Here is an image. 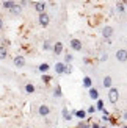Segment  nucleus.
I'll return each mask as SVG.
<instances>
[{
  "instance_id": "obj_7",
  "label": "nucleus",
  "mask_w": 127,
  "mask_h": 128,
  "mask_svg": "<svg viewBox=\"0 0 127 128\" xmlns=\"http://www.w3.org/2000/svg\"><path fill=\"white\" fill-rule=\"evenodd\" d=\"M31 5L35 6V10L39 12V14H41V12H46V8H47V3L46 2H35V3H31Z\"/></svg>"
},
{
  "instance_id": "obj_20",
  "label": "nucleus",
  "mask_w": 127,
  "mask_h": 128,
  "mask_svg": "<svg viewBox=\"0 0 127 128\" xmlns=\"http://www.w3.org/2000/svg\"><path fill=\"white\" fill-rule=\"evenodd\" d=\"M96 110H97V111H104V110H105V105H104V100H102V98H99V100L96 102Z\"/></svg>"
},
{
  "instance_id": "obj_12",
  "label": "nucleus",
  "mask_w": 127,
  "mask_h": 128,
  "mask_svg": "<svg viewBox=\"0 0 127 128\" xmlns=\"http://www.w3.org/2000/svg\"><path fill=\"white\" fill-rule=\"evenodd\" d=\"M52 52H53L55 55H61V53H63V42L56 41V42L53 44V50H52Z\"/></svg>"
},
{
  "instance_id": "obj_14",
  "label": "nucleus",
  "mask_w": 127,
  "mask_h": 128,
  "mask_svg": "<svg viewBox=\"0 0 127 128\" xmlns=\"http://www.w3.org/2000/svg\"><path fill=\"white\" fill-rule=\"evenodd\" d=\"M83 88H86V89H91L93 88V80H91V76H83Z\"/></svg>"
},
{
  "instance_id": "obj_10",
  "label": "nucleus",
  "mask_w": 127,
  "mask_h": 128,
  "mask_svg": "<svg viewBox=\"0 0 127 128\" xmlns=\"http://www.w3.org/2000/svg\"><path fill=\"white\" fill-rule=\"evenodd\" d=\"M88 95H90V98L91 100H99V91H97V88H91V89H88Z\"/></svg>"
},
{
  "instance_id": "obj_30",
  "label": "nucleus",
  "mask_w": 127,
  "mask_h": 128,
  "mask_svg": "<svg viewBox=\"0 0 127 128\" xmlns=\"http://www.w3.org/2000/svg\"><path fill=\"white\" fill-rule=\"evenodd\" d=\"M66 75H69V74H72V66L71 64H68V67H66V72H65Z\"/></svg>"
},
{
  "instance_id": "obj_33",
  "label": "nucleus",
  "mask_w": 127,
  "mask_h": 128,
  "mask_svg": "<svg viewBox=\"0 0 127 128\" xmlns=\"http://www.w3.org/2000/svg\"><path fill=\"white\" fill-rule=\"evenodd\" d=\"M2 30H3V19L0 17V31H2Z\"/></svg>"
},
{
  "instance_id": "obj_11",
  "label": "nucleus",
  "mask_w": 127,
  "mask_h": 128,
  "mask_svg": "<svg viewBox=\"0 0 127 128\" xmlns=\"http://www.w3.org/2000/svg\"><path fill=\"white\" fill-rule=\"evenodd\" d=\"M111 84H113V78H111V76H110V75L104 76V80H102V86L107 88V89H111V88H113Z\"/></svg>"
},
{
  "instance_id": "obj_32",
  "label": "nucleus",
  "mask_w": 127,
  "mask_h": 128,
  "mask_svg": "<svg viewBox=\"0 0 127 128\" xmlns=\"http://www.w3.org/2000/svg\"><path fill=\"white\" fill-rule=\"evenodd\" d=\"M91 128H100V125L97 122H94V124H91Z\"/></svg>"
},
{
  "instance_id": "obj_34",
  "label": "nucleus",
  "mask_w": 127,
  "mask_h": 128,
  "mask_svg": "<svg viewBox=\"0 0 127 128\" xmlns=\"http://www.w3.org/2000/svg\"><path fill=\"white\" fill-rule=\"evenodd\" d=\"M122 119H124V120H127V111H125V112L122 114Z\"/></svg>"
},
{
  "instance_id": "obj_13",
  "label": "nucleus",
  "mask_w": 127,
  "mask_h": 128,
  "mask_svg": "<svg viewBox=\"0 0 127 128\" xmlns=\"http://www.w3.org/2000/svg\"><path fill=\"white\" fill-rule=\"evenodd\" d=\"M72 114H74L75 117H79L80 120H85V119H86V114H88V112H86L85 110H75V111H72Z\"/></svg>"
},
{
  "instance_id": "obj_25",
  "label": "nucleus",
  "mask_w": 127,
  "mask_h": 128,
  "mask_svg": "<svg viewBox=\"0 0 127 128\" xmlns=\"http://www.w3.org/2000/svg\"><path fill=\"white\" fill-rule=\"evenodd\" d=\"M6 58V48L0 46V60H5Z\"/></svg>"
},
{
  "instance_id": "obj_23",
  "label": "nucleus",
  "mask_w": 127,
  "mask_h": 128,
  "mask_svg": "<svg viewBox=\"0 0 127 128\" xmlns=\"http://www.w3.org/2000/svg\"><path fill=\"white\" fill-rule=\"evenodd\" d=\"M41 80H42V83H44V84H49V83L52 81V76H50V75H47V74H42Z\"/></svg>"
},
{
  "instance_id": "obj_5",
  "label": "nucleus",
  "mask_w": 127,
  "mask_h": 128,
  "mask_svg": "<svg viewBox=\"0 0 127 128\" xmlns=\"http://www.w3.org/2000/svg\"><path fill=\"white\" fill-rule=\"evenodd\" d=\"M116 60H118L119 62H125V61H127V50H125V48L116 50Z\"/></svg>"
},
{
  "instance_id": "obj_28",
  "label": "nucleus",
  "mask_w": 127,
  "mask_h": 128,
  "mask_svg": "<svg viewBox=\"0 0 127 128\" xmlns=\"http://www.w3.org/2000/svg\"><path fill=\"white\" fill-rule=\"evenodd\" d=\"M107 60H108V55H107V53H102V55H100V58H99L100 62H105Z\"/></svg>"
},
{
  "instance_id": "obj_2",
  "label": "nucleus",
  "mask_w": 127,
  "mask_h": 128,
  "mask_svg": "<svg viewBox=\"0 0 127 128\" xmlns=\"http://www.w3.org/2000/svg\"><path fill=\"white\" fill-rule=\"evenodd\" d=\"M38 22H39L41 27H49V24H50V16L47 14V12H41L39 16H38Z\"/></svg>"
},
{
  "instance_id": "obj_38",
  "label": "nucleus",
  "mask_w": 127,
  "mask_h": 128,
  "mask_svg": "<svg viewBox=\"0 0 127 128\" xmlns=\"http://www.w3.org/2000/svg\"><path fill=\"white\" fill-rule=\"evenodd\" d=\"M25 128H30V126H25Z\"/></svg>"
},
{
  "instance_id": "obj_27",
  "label": "nucleus",
  "mask_w": 127,
  "mask_h": 128,
  "mask_svg": "<svg viewBox=\"0 0 127 128\" xmlns=\"http://www.w3.org/2000/svg\"><path fill=\"white\" fill-rule=\"evenodd\" d=\"M96 111H97V110H96V106H94V105H91V106L86 110V112H88V114H94Z\"/></svg>"
},
{
  "instance_id": "obj_31",
  "label": "nucleus",
  "mask_w": 127,
  "mask_h": 128,
  "mask_svg": "<svg viewBox=\"0 0 127 128\" xmlns=\"http://www.w3.org/2000/svg\"><path fill=\"white\" fill-rule=\"evenodd\" d=\"M19 5H21L22 8H24V6H27V5H28V2H27V0H21V2H19Z\"/></svg>"
},
{
  "instance_id": "obj_21",
  "label": "nucleus",
  "mask_w": 127,
  "mask_h": 128,
  "mask_svg": "<svg viewBox=\"0 0 127 128\" xmlns=\"http://www.w3.org/2000/svg\"><path fill=\"white\" fill-rule=\"evenodd\" d=\"M10 12H11V14H14V16L21 14V12H22V6H21V5H16V6H14V8H13Z\"/></svg>"
},
{
  "instance_id": "obj_15",
  "label": "nucleus",
  "mask_w": 127,
  "mask_h": 128,
  "mask_svg": "<svg viewBox=\"0 0 127 128\" xmlns=\"http://www.w3.org/2000/svg\"><path fill=\"white\" fill-rule=\"evenodd\" d=\"M16 5H17V3H14L13 0H5V2H3V8H5V10H8V11H11Z\"/></svg>"
},
{
  "instance_id": "obj_29",
  "label": "nucleus",
  "mask_w": 127,
  "mask_h": 128,
  "mask_svg": "<svg viewBox=\"0 0 127 128\" xmlns=\"http://www.w3.org/2000/svg\"><path fill=\"white\" fill-rule=\"evenodd\" d=\"M79 128H91V125H90V124H86V122H82V120H80Z\"/></svg>"
},
{
  "instance_id": "obj_24",
  "label": "nucleus",
  "mask_w": 127,
  "mask_h": 128,
  "mask_svg": "<svg viewBox=\"0 0 127 128\" xmlns=\"http://www.w3.org/2000/svg\"><path fill=\"white\" fill-rule=\"evenodd\" d=\"M72 60H74V55H71V53H66V55H65V62H66V64H71Z\"/></svg>"
},
{
  "instance_id": "obj_1",
  "label": "nucleus",
  "mask_w": 127,
  "mask_h": 128,
  "mask_svg": "<svg viewBox=\"0 0 127 128\" xmlns=\"http://www.w3.org/2000/svg\"><path fill=\"white\" fill-rule=\"evenodd\" d=\"M108 100H110V103H118V100H119V89L116 88H111L108 89Z\"/></svg>"
},
{
  "instance_id": "obj_3",
  "label": "nucleus",
  "mask_w": 127,
  "mask_h": 128,
  "mask_svg": "<svg viewBox=\"0 0 127 128\" xmlns=\"http://www.w3.org/2000/svg\"><path fill=\"white\" fill-rule=\"evenodd\" d=\"M69 46H71V48L74 50V52H82V48H83L82 41L80 39H75V38H72V39L69 41Z\"/></svg>"
},
{
  "instance_id": "obj_26",
  "label": "nucleus",
  "mask_w": 127,
  "mask_h": 128,
  "mask_svg": "<svg viewBox=\"0 0 127 128\" xmlns=\"http://www.w3.org/2000/svg\"><path fill=\"white\" fill-rule=\"evenodd\" d=\"M116 11H118V12H124V11H125L124 3H118V5H116Z\"/></svg>"
},
{
  "instance_id": "obj_36",
  "label": "nucleus",
  "mask_w": 127,
  "mask_h": 128,
  "mask_svg": "<svg viewBox=\"0 0 127 128\" xmlns=\"http://www.w3.org/2000/svg\"><path fill=\"white\" fill-rule=\"evenodd\" d=\"M100 128H108V126H100Z\"/></svg>"
},
{
  "instance_id": "obj_35",
  "label": "nucleus",
  "mask_w": 127,
  "mask_h": 128,
  "mask_svg": "<svg viewBox=\"0 0 127 128\" xmlns=\"http://www.w3.org/2000/svg\"><path fill=\"white\" fill-rule=\"evenodd\" d=\"M121 128H127V125H122V126H121Z\"/></svg>"
},
{
  "instance_id": "obj_19",
  "label": "nucleus",
  "mask_w": 127,
  "mask_h": 128,
  "mask_svg": "<svg viewBox=\"0 0 127 128\" xmlns=\"http://www.w3.org/2000/svg\"><path fill=\"white\" fill-rule=\"evenodd\" d=\"M49 69H50V66H49L47 62H42V64H39V67H38V70H39L41 74H47Z\"/></svg>"
},
{
  "instance_id": "obj_37",
  "label": "nucleus",
  "mask_w": 127,
  "mask_h": 128,
  "mask_svg": "<svg viewBox=\"0 0 127 128\" xmlns=\"http://www.w3.org/2000/svg\"><path fill=\"white\" fill-rule=\"evenodd\" d=\"M124 3H125V5H127V0H124Z\"/></svg>"
},
{
  "instance_id": "obj_16",
  "label": "nucleus",
  "mask_w": 127,
  "mask_h": 128,
  "mask_svg": "<svg viewBox=\"0 0 127 128\" xmlns=\"http://www.w3.org/2000/svg\"><path fill=\"white\" fill-rule=\"evenodd\" d=\"M42 50H44V52H50V50H53V46H52V42H50L49 39H46L42 42Z\"/></svg>"
},
{
  "instance_id": "obj_9",
  "label": "nucleus",
  "mask_w": 127,
  "mask_h": 128,
  "mask_svg": "<svg viewBox=\"0 0 127 128\" xmlns=\"http://www.w3.org/2000/svg\"><path fill=\"white\" fill-rule=\"evenodd\" d=\"M38 112H39V116L46 117V116H49V114H50V108H49L47 105H39V108H38Z\"/></svg>"
},
{
  "instance_id": "obj_18",
  "label": "nucleus",
  "mask_w": 127,
  "mask_h": 128,
  "mask_svg": "<svg viewBox=\"0 0 127 128\" xmlns=\"http://www.w3.org/2000/svg\"><path fill=\"white\" fill-rule=\"evenodd\" d=\"M53 97H56V98H61L63 97V91H61V86L60 84L55 86V89H53Z\"/></svg>"
},
{
  "instance_id": "obj_17",
  "label": "nucleus",
  "mask_w": 127,
  "mask_h": 128,
  "mask_svg": "<svg viewBox=\"0 0 127 128\" xmlns=\"http://www.w3.org/2000/svg\"><path fill=\"white\" fill-rule=\"evenodd\" d=\"M61 114H63V119H65V120H71V119H72V116H74V114L69 112V110H68L66 106L61 110Z\"/></svg>"
},
{
  "instance_id": "obj_4",
  "label": "nucleus",
  "mask_w": 127,
  "mask_h": 128,
  "mask_svg": "<svg viewBox=\"0 0 127 128\" xmlns=\"http://www.w3.org/2000/svg\"><path fill=\"white\" fill-rule=\"evenodd\" d=\"M66 67H68V64L65 61H58V62L55 64V72H56V75H65Z\"/></svg>"
},
{
  "instance_id": "obj_6",
  "label": "nucleus",
  "mask_w": 127,
  "mask_h": 128,
  "mask_svg": "<svg viewBox=\"0 0 127 128\" xmlns=\"http://www.w3.org/2000/svg\"><path fill=\"white\" fill-rule=\"evenodd\" d=\"M113 33H115V30H113V27H110V25H107V27L102 28V36L105 38V39H111Z\"/></svg>"
},
{
  "instance_id": "obj_22",
  "label": "nucleus",
  "mask_w": 127,
  "mask_h": 128,
  "mask_svg": "<svg viewBox=\"0 0 127 128\" xmlns=\"http://www.w3.org/2000/svg\"><path fill=\"white\" fill-rule=\"evenodd\" d=\"M25 92H27V94H33L35 92V84L27 83V84H25Z\"/></svg>"
},
{
  "instance_id": "obj_8",
  "label": "nucleus",
  "mask_w": 127,
  "mask_h": 128,
  "mask_svg": "<svg viewBox=\"0 0 127 128\" xmlns=\"http://www.w3.org/2000/svg\"><path fill=\"white\" fill-rule=\"evenodd\" d=\"M13 62H14L16 67H24V66H25V58H24L22 55H17V56H14Z\"/></svg>"
}]
</instances>
